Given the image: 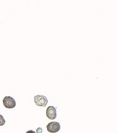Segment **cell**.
<instances>
[{
  "instance_id": "cell-3",
  "label": "cell",
  "mask_w": 118,
  "mask_h": 133,
  "mask_svg": "<svg viewBox=\"0 0 118 133\" xmlns=\"http://www.w3.org/2000/svg\"><path fill=\"white\" fill-rule=\"evenodd\" d=\"M47 131L50 133H55L59 131L60 130L61 126L59 123L52 122L49 123L47 126Z\"/></svg>"
},
{
  "instance_id": "cell-2",
  "label": "cell",
  "mask_w": 118,
  "mask_h": 133,
  "mask_svg": "<svg viewBox=\"0 0 118 133\" xmlns=\"http://www.w3.org/2000/svg\"><path fill=\"white\" fill-rule=\"evenodd\" d=\"M34 102L37 106L45 107L47 105L48 100L44 95H39L35 96Z\"/></svg>"
},
{
  "instance_id": "cell-5",
  "label": "cell",
  "mask_w": 118,
  "mask_h": 133,
  "mask_svg": "<svg viewBox=\"0 0 118 133\" xmlns=\"http://www.w3.org/2000/svg\"><path fill=\"white\" fill-rule=\"evenodd\" d=\"M5 123V120L3 116L0 115V126L3 125Z\"/></svg>"
},
{
  "instance_id": "cell-6",
  "label": "cell",
  "mask_w": 118,
  "mask_h": 133,
  "mask_svg": "<svg viewBox=\"0 0 118 133\" xmlns=\"http://www.w3.org/2000/svg\"><path fill=\"white\" fill-rule=\"evenodd\" d=\"M37 133H42V129L40 127H39L37 129Z\"/></svg>"
},
{
  "instance_id": "cell-4",
  "label": "cell",
  "mask_w": 118,
  "mask_h": 133,
  "mask_svg": "<svg viewBox=\"0 0 118 133\" xmlns=\"http://www.w3.org/2000/svg\"><path fill=\"white\" fill-rule=\"evenodd\" d=\"M46 115L49 119L51 120L55 119L57 117L56 108L53 106H49L47 109Z\"/></svg>"
},
{
  "instance_id": "cell-7",
  "label": "cell",
  "mask_w": 118,
  "mask_h": 133,
  "mask_svg": "<svg viewBox=\"0 0 118 133\" xmlns=\"http://www.w3.org/2000/svg\"><path fill=\"white\" fill-rule=\"evenodd\" d=\"M26 133H35V132L33 130H28V131H27Z\"/></svg>"
},
{
  "instance_id": "cell-1",
  "label": "cell",
  "mask_w": 118,
  "mask_h": 133,
  "mask_svg": "<svg viewBox=\"0 0 118 133\" xmlns=\"http://www.w3.org/2000/svg\"><path fill=\"white\" fill-rule=\"evenodd\" d=\"M3 104L8 109H12L16 106V102L13 98L10 96L5 97L3 100Z\"/></svg>"
}]
</instances>
